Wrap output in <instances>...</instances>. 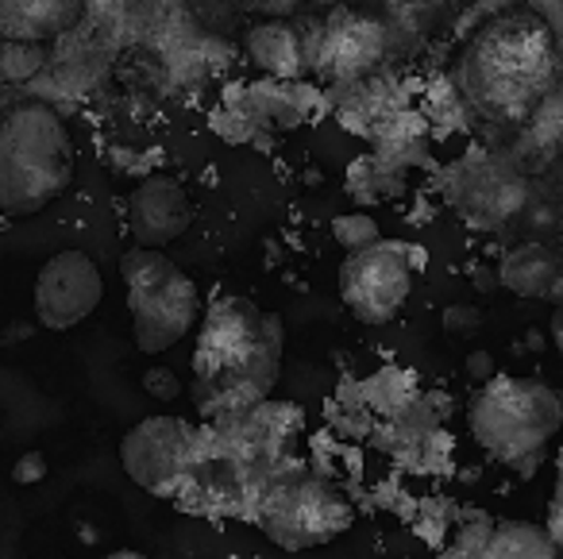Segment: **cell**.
I'll return each instance as SVG.
<instances>
[{
	"label": "cell",
	"instance_id": "obj_13",
	"mask_svg": "<svg viewBox=\"0 0 563 559\" xmlns=\"http://www.w3.org/2000/svg\"><path fill=\"white\" fill-rule=\"evenodd\" d=\"M417 86H421V81L401 78L390 66V70H378V74H371V78L355 81V86L324 89V101H329V109L336 112V120L347 132L371 140V135L390 124L398 112L413 109Z\"/></svg>",
	"mask_w": 563,
	"mask_h": 559
},
{
	"label": "cell",
	"instance_id": "obj_29",
	"mask_svg": "<svg viewBox=\"0 0 563 559\" xmlns=\"http://www.w3.org/2000/svg\"><path fill=\"white\" fill-rule=\"evenodd\" d=\"M417 4H424L429 12H437V9H460V4H467V0H417Z\"/></svg>",
	"mask_w": 563,
	"mask_h": 559
},
{
	"label": "cell",
	"instance_id": "obj_2",
	"mask_svg": "<svg viewBox=\"0 0 563 559\" xmlns=\"http://www.w3.org/2000/svg\"><path fill=\"white\" fill-rule=\"evenodd\" d=\"M286 328L251 297L224 294L205 305L189 355V394L205 420L235 417L274 394L282 379Z\"/></svg>",
	"mask_w": 563,
	"mask_h": 559
},
{
	"label": "cell",
	"instance_id": "obj_28",
	"mask_svg": "<svg viewBox=\"0 0 563 559\" xmlns=\"http://www.w3.org/2000/svg\"><path fill=\"white\" fill-rule=\"evenodd\" d=\"M552 343H555V351L563 355V305L555 309V317H552Z\"/></svg>",
	"mask_w": 563,
	"mask_h": 559
},
{
	"label": "cell",
	"instance_id": "obj_21",
	"mask_svg": "<svg viewBox=\"0 0 563 559\" xmlns=\"http://www.w3.org/2000/svg\"><path fill=\"white\" fill-rule=\"evenodd\" d=\"M417 112L424 117L432 135L471 132V124H475V112L463 101V94L455 89L452 78H432L424 86H417Z\"/></svg>",
	"mask_w": 563,
	"mask_h": 559
},
{
	"label": "cell",
	"instance_id": "obj_26",
	"mask_svg": "<svg viewBox=\"0 0 563 559\" xmlns=\"http://www.w3.org/2000/svg\"><path fill=\"white\" fill-rule=\"evenodd\" d=\"M494 374H498V366H494L490 351H471L467 355V379L475 382V386H483V382H490Z\"/></svg>",
	"mask_w": 563,
	"mask_h": 559
},
{
	"label": "cell",
	"instance_id": "obj_16",
	"mask_svg": "<svg viewBox=\"0 0 563 559\" xmlns=\"http://www.w3.org/2000/svg\"><path fill=\"white\" fill-rule=\"evenodd\" d=\"M460 559H563L548 533L529 520H490L475 517V525L460 533Z\"/></svg>",
	"mask_w": 563,
	"mask_h": 559
},
{
	"label": "cell",
	"instance_id": "obj_7",
	"mask_svg": "<svg viewBox=\"0 0 563 559\" xmlns=\"http://www.w3.org/2000/svg\"><path fill=\"white\" fill-rule=\"evenodd\" d=\"M251 520L282 551H309L340 540L352 528L355 505L340 482L298 459L266 486Z\"/></svg>",
	"mask_w": 563,
	"mask_h": 559
},
{
	"label": "cell",
	"instance_id": "obj_18",
	"mask_svg": "<svg viewBox=\"0 0 563 559\" xmlns=\"http://www.w3.org/2000/svg\"><path fill=\"white\" fill-rule=\"evenodd\" d=\"M81 12L86 0H0V40L43 47L70 32Z\"/></svg>",
	"mask_w": 563,
	"mask_h": 559
},
{
	"label": "cell",
	"instance_id": "obj_5",
	"mask_svg": "<svg viewBox=\"0 0 563 559\" xmlns=\"http://www.w3.org/2000/svg\"><path fill=\"white\" fill-rule=\"evenodd\" d=\"M78 171L70 128L40 101L0 117V212L35 217L70 189Z\"/></svg>",
	"mask_w": 563,
	"mask_h": 559
},
{
	"label": "cell",
	"instance_id": "obj_3",
	"mask_svg": "<svg viewBox=\"0 0 563 559\" xmlns=\"http://www.w3.org/2000/svg\"><path fill=\"white\" fill-rule=\"evenodd\" d=\"M560 74L555 35L537 12H498L467 40L455 66V89L475 117L521 124L552 97Z\"/></svg>",
	"mask_w": 563,
	"mask_h": 559
},
{
	"label": "cell",
	"instance_id": "obj_9",
	"mask_svg": "<svg viewBox=\"0 0 563 559\" xmlns=\"http://www.w3.org/2000/svg\"><path fill=\"white\" fill-rule=\"evenodd\" d=\"M424 251L406 240H378L340 263V302L360 325L383 328L401 317L413 297Z\"/></svg>",
	"mask_w": 563,
	"mask_h": 559
},
{
	"label": "cell",
	"instance_id": "obj_17",
	"mask_svg": "<svg viewBox=\"0 0 563 559\" xmlns=\"http://www.w3.org/2000/svg\"><path fill=\"white\" fill-rule=\"evenodd\" d=\"M247 63L263 78L274 81H301L309 74V28L294 20H266L255 24L243 40Z\"/></svg>",
	"mask_w": 563,
	"mask_h": 559
},
{
	"label": "cell",
	"instance_id": "obj_12",
	"mask_svg": "<svg viewBox=\"0 0 563 559\" xmlns=\"http://www.w3.org/2000/svg\"><path fill=\"white\" fill-rule=\"evenodd\" d=\"M104 297V278L101 266L89 251H58L35 274V320L47 332H70V328L86 325L97 313Z\"/></svg>",
	"mask_w": 563,
	"mask_h": 559
},
{
	"label": "cell",
	"instance_id": "obj_30",
	"mask_svg": "<svg viewBox=\"0 0 563 559\" xmlns=\"http://www.w3.org/2000/svg\"><path fill=\"white\" fill-rule=\"evenodd\" d=\"M104 559H147L143 551H135V548H120V551H112V556H104Z\"/></svg>",
	"mask_w": 563,
	"mask_h": 559
},
{
	"label": "cell",
	"instance_id": "obj_22",
	"mask_svg": "<svg viewBox=\"0 0 563 559\" xmlns=\"http://www.w3.org/2000/svg\"><path fill=\"white\" fill-rule=\"evenodd\" d=\"M332 240L352 255V251H363V248H371V243L383 240V228H378V220L371 217V212L355 209V212H344V217L332 220Z\"/></svg>",
	"mask_w": 563,
	"mask_h": 559
},
{
	"label": "cell",
	"instance_id": "obj_15",
	"mask_svg": "<svg viewBox=\"0 0 563 559\" xmlns=\"http://www.w3.org/2000/svg\"><path fill=\"white\" fill-rule=\"evenodd\" d=\"M235 109H240L243 120H251V128H301L321 117L329 109V101H324V89L306 78H258L235 89Z\"/></svg>",
	"mask_w": 563,
	"mask_h": 559
},
{
	"label": "cell",
	"instance_id": "obj_6",
	"mask_svg": "<svg viewBox=\"0 0 563 559\" xmlns=\"http://www.w3.org/2000/svg\"><path fill=\"white\" fill-rule=\"evenodd\" d=\"M120 282H124L128 317H132V340L143 355H163L178 348L205 313L201 286L166 251H124Z\"/></svg>",
	"mask_w": 563,
	"mask_h": 559
},
{
	"label": "cell",
	"instance_id": "obj_19",
	"mask_svg": "<svg viewBox=\"0 0 563 559\" xmlns=\"http://www.w3.org/2000/svg\"><path fill=\"white\" fill-rule=\"evenodd\" d=\"M498 286L517 297H525V302H560L563 305V266L544 243L525 240L501 255Z\"/></svg>",
	"mask_w": 563,
	"mask_h": 559
},
{
	"label": "cell",
	"instance_id": "obj_27",
	"mask_svg": "<svg viewBox=\"0 0 563 559\" xmlns=\"http://www.w3.org/2000/svg\"><path fill=\"white\" fill-rule=\"evenodd\" d=\"M43 474H47V459H43L40 451H27V456L16 463V471H12V479L16 482H40Z\"/></svg>",
	"mask_w": 563,
	"mask_h": 559
},
{
	"label": "cell",
	"instance_id": "obj_1",
	"mask_svg": "<svg viewBox=\"0 0 563 559\" xmlns=\"http://www.w3.org/2000/svg\"><path fill=\"white\" fill-rule=\"evenodd\" d=\"M301 428L306 413L274 397L247 413L201 425L194 463L174 505L201 517L251 520L266 486L290 463H298Z\"/></svg>",
	"mask_w": 563,
	"mask_h": 559
},
{
	"label": "cell",
	"instance_id": "obj_23",
	"mask_svg": "<svg viewBox=\"0 0 563 559\" xmlns=\"http://www.w3.org/2000/svg\"><path fill=\"white\" fill-rule=\"evenodd\" d=\"M143 390H147V397H155V402H174V397L181 394V379L170 371V366H147L143 371Z\"/></svg>",
	"mask_w": 563,
	"mask_h": 559
},
{
	"label": "cell",
	"instance_id": "obj_11",
	"mask_svg": "<svg viewBox=\"0 0 563 559\" xmlns=\"http://www.w3.org/2000/svg\"><path fill=\"white\" fill-rule=\"evenodd\" d=\"M197 440H201V425H189L186 417H174V413H155L124 432L120 463L140 490L174 502L194 463Z\"/></svg>",
	"mask_w": 563,
	"mask_h": 559
},
{
	"label": "cell",
	"instance_id": "obj_4",
	"mask_svg": "<svg viewBox=\"0 0 563 559\" xmlns=\"http://www.w3.org/2000/svg\"><path fill=\"white\" fill-rule=\"evenodd\" d=\"M467 432L494 463L529 479L563 432V397L529 374H494L471 394Z\"/></svg>",
	"mask_w": 563,
	"mask_h": 559
},
{
	"label": "cell",
	"instance_id": "obj_25",
	"mask_svg": "<svg viewBox=\"0 0 563 559\" xmlns=\"http://www.w3.org/2000/svg\"><path fill=\"white\" fill-rule=\"evenodd\" d=\"M444 328H448V336H471L478 328V313L467 309V305H452V309L444 313Z\"/></svg>",
	"mask_w": 563,
	"mask_h": 559
},
{
	"label": "cell",
	"instance_id": "obj_10",
	"mask_svg": "<svg viewBox=\"0 0 563 559\" xmlns=\"http://www.w3.org/2000/svg\"><path fill=\"white\" fill-rule=\"evenodd\" d=\"M394 32L386 20L355 9H332L329 20L309 28V74L321 81V89L355 86L378 70H390L394 63Z\"/></svg>",
	"mask_w": 563,
	"mask_h": 559
},
{
	"label": "cell",
	"instance_id": "obj_14",
	"mask_svg": "<svg viewBox=\"0 0 563 559\" xmlns=\"http://www.w3.org/2000/svg\"><path fill=\"white\" fill-rule=\"evenodd\" d=\"M194 224V201L170 174H147L128 197V232L135 248L166 251Z\"/></svg>",
	"mask_w": 563,
	"mask_h": 559
},
{
	"label": "cell",
	"instance_id": "obj_24",
	"mask_svg": "<svg viewBox=\"0 0 563 559\" xmlns=\"http://www.w3.org/2000/svg\"><path fill=\"white\" fill-rule=\"evenodd\" d=\"M544 533L555 548H563V448H560V459H555V490H552V502H548Z\"/></svg>",
	"mask_w": 563,
	"mask_h": 559
},
{
	"label": "cell",
	"instance_id": "obj_8",
	"mask_svg": "<svg viewBox=\"0 0 563 559\" xmlns=\"http://www.w3.org/2000/svg\"><path fill=\"white\" fill-rule=\"evenodd\" d=\"M444 205L475 232H501L529 209V174L514 151L475 147L455 155L440 174Z\"/></svg>",
	"mask_w": 563,
	"mask_h": 559
},
{
	"label": "cell",
	"instance_id": "obj_20",
	"mask_svg": "<svg viewBox=\"0 0 563 559\" xmlns=\"http://www.w3.org/2000/svg\"><path fill=\"white\" fill-rule=\"evenodd\" d=\"M413 182H417L413 171H406V166L367 151V155H360L347 166L344 186H347V194H352V201H360V209H367V205L401 201V197L413 189Z\"/></svg>",
	"mask_w": 563,
	"mask_h": 559
}]
</instances>
